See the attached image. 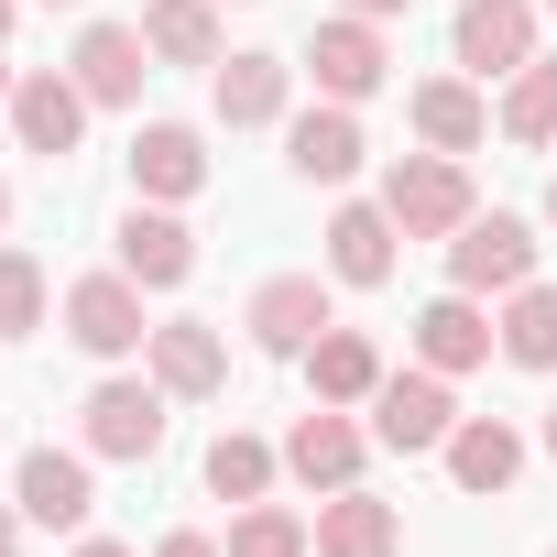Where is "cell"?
Returning <instances> with one entry per match:
<instances>
[{"instance_id": "2", "label": "cell", "mask_w": 557, "mask_h": 557, "mask_svg": "<svg viewBox=\"0 0 557 557\" xmlns=\"http://www.w3.org/2000/svg\"><path fill=\"white\" fill-rule=\"evenodd\" d=\"M164 405H175V394H164L153 372H143V383L110 372V383H88V405H77V448H88V459H153V448H164Z\"/></svg>"}, {"instance_id": "35", "label": "cell", "mask_w": 557, "mask_h": 557, "mask_svg": "<svg viewBox=\"0 0 557 557\" xmlns=\"http://www.w3.org/2000/svg\"><path fill=\"white\" fill-rule=\"evenodd\" d=\"M535 448H546V459H557V405H546V437H535Z\"/></svg>"}, {"instance_id": "23", "label": "cell", "mask_w": 557, "mask_h": 557, "mask_svg": "<svg viewBox=\"0 0 557 557\" xmlns=\"http://www.w3.org/2000/svg\"><path fill=\"white\" fill-rule=\"evenodd\" d=\"M307 383H318V405H372V394H383V350H372V329H329V339L307 350Z\"/></svg>"}, {"instance_id": "24", "label": "cell", "mask_w": 557, "mask_h": 557, "mask_svg": "<svg viewBox=\"0 0 557 557\" xmlns=\"http://www.w3.org/2000/svg\"><path fill=\"white\" fill-rule=\"evenodd\" d=\"M153 66H219V0H143Z\"/></svg>"}, {"instance_id": "5", "label": "cell", "mask_w": 557, "mask_h": 557, "mask_svg": "<svg viewBox=\"0 0 557 557\" xmlns=\"http://www.w3.org/2000/svg\"><path fill=\"white\" fill-rule=\"evenodd\" d=\"M66 339L88 361H143V339H153L143 285H132V273H77V285H66Z\"/></svg>"}, {"instance_id": "11", "label": "cell", "mask_w": 557, "mask_h": 557, "mask_svg": "<svg viewBox=\"0 0 557 557\" xmlns=\"http://www.w3.org/2000/svg\"><path fill=\"white\" fill-rule=\"evenodd\" d=\"M66 77L88 88V110H132V99H143V77H153L143 23H88V34H77V55H66Z\"/></svg>"}, {"instance_id": "15", "label": "cell", "mask_w": 557, "mask_h": 557, "mask_svg": "<svg viewBox=\"0 0 557 557\" xmlns=\"http://www.w3.org/2000/svg\"><path fill=\"white\" fill-rule=\"evenodd\" d=\"M459 77H513L535 66V0H459Z\"/></svg>"}, {"instance_id": "28", "label": "cell", "mask_w": 557, "mask_h": 557, "mask_svg": "<svg viewBox=\"0 0 557 557\" xmlns=\"http://www.w3.org/2000/svg\"><path fill=\"white\" fill-rule=\"evenodd\" d=\"M230 557H318V524H307L296 503H240Z\"/></svg>"}, {"instance_id": "1", "label": "cell", "mask_w": 557, "mask_h": 557, "mask_svg": "<svg viewBox=\"0 0 557 557\" xmlns=\"http://www.w3.org/2000/svg\"><path fill=\"white\" fill-rule=\"evenodd\" d=\"M383 208H394L405 240H448L481 197H470V164H459V153H394V164H383Z\"/></svg>"}, {"instance_id": "27", "label": "cell", "mask_w": 557, "mask_h": 557, "mask_svg": "<svg viewBox=\"0 0 557 557\" xmlns=\"http://www.w3.org/2000/svg\"><path fill=\"white\" fill-rule=\"evenodd\" d=\"M197 470H208V492H219V503H262V492H273V470H285V448H262V437H240V426H219Z\"/></svg>"}, {"instance_id": "7", "label": "cell", "mask_w": 557, "mask_h": 557, "mask_svg": "<svg viewBox=\"0 0 557 557\" xmlns=\"http://www.w3.org/2000/svg\"><path fill=\"white\" fill-rule=\"evenodd\" d=\"M12 503H23V524H45V535H88V513H99L88 448H23V470H12Z\"/></svg>"}, {"instance_id": "17", "label": "cell", "mask_w": 557, "mask_h": 557, "mask_svg": "<svg viewBox=\"0 0 557 557\" xmlns=\"http://www.w3.org/2000/svg\"><path fill=\"white\" fill-rule=\"evenodd\" d=\"M361 153H372V143H361V110H350V99H318V110L285 121V164H296L307 186H350Z\"/></svg>"}, {"instance_id": "30", "label": "cell", "mask_w": 557, "mask_h": 557, "mask_svg": "<svg viewBox=\"0 0 557 557\" xmlns=\"http://www.w3.org/2000/svg\"><path fill=\"white\" fill-rule=\"evenodd\" d=\"M153 557H230V546H219V535H197V524H175V535H164Z\"/></svg>"}, {"instance_id": "39", "label": "cell", "mask_w": 557, "mask_h": 557, "mask_svg": "<svg viewBox=\"0 0 557 557\" xmlns=\"http://www.w3.org/2000/svg\"><path fill=\"white\" fill-rule=\"evenodd\" d=\"M45 12H77V0H45Z\"/></svg>"}, {"instance_id": "32", "label": "cell", "mask_w": 557, "mask_h": 557, "mask_svg": "<svg viewBox=\"0 0 557 557\" xmlns=\"http://www.w3.org/2000/svg\"><path fill=\"white\" fill-rule=\"evenodd\" d=\"M339 12H361V23H394V12H405V0H339Z\"/></svg>"}, {"instance_id": "13", "label": "cell", "mask_w": 557, "mask_h": 557, "mask_svg": "<svg viewBox=\"0 0 557 557\" xmlns=\"http://www.w3.org/2000/svg\"><path fill=\"white\" fill-rule=\"evenodd\" d=\"M361 459H372V426H350V405H318V416L285 426V470H296L307 492H350Z\"/></svg>"}, {"instance_id": "41", "label": "cell", "mask_w": 557, "mask_h": 557, "mask_svg": "<svg viewBox=\"0 0 557 557\" xmlns=\"http://www.w3.org/2000/svg\"><path fill=\"white\" fill-rule=\"evenodd\" d=\"M546 557H557V546H546Z\"/></svg>"}, {"instance_id": "29", "label": "cell", "mask_w": 557, "mask_h": 557, "mask_svg": "<svg viewBox=\"0 0 557 557\" xmlns=\"http://www.w3.org/2000/svg\"><path fill=\"white\" fill-rule=\"evenodd\" d=\"M45 329V262L0 240V339H34Z\"/></svg>"}, {"instance_id": "21", "label": "cell", "mask_w": 557, "mask_h": 557, "mask_svg": "<svg viewBox=\"0 0 557 557\" xmlns=\"http://www.w3.org/2000/svg\"><path fill=\"white\" fill-rule=\"evenodd\" d=\"M405 121H416L426 153H481V143H492V99H481V77H426V88L405 99Z\"/></svg>"}, {"instance_id": "22", "label": "cell", "mask_w": 557, "mask_h": 557, "mask_svg": "<svg viewBox=\"0 0 557 557\" xmlns=\"http://www.w3.org/2000/svg\"><path fill=\"white\" fill-rule=\"evenodd\" d=\"M318 557H405V513L350 481V492L318 503Z\"/></svg>"}, {"instance_id": "3", "label": "cell", "mask_w": 557, "mask_h": 557, "mask_svg": "<svg viewBox=\"0 0 557 557\" xmlns=\"http://www.w3.org/2000/svg\"><path fill=\"white\" fill-rule=\"evenodd\" d=\"M448 285H459V296H513V285H535V230H524L513 208H470V219L448 230Z\"/></svg>"}, {"instance_id": "8", "label": "cell", "mask_w": 557, "mask_h": 557, "mask_svg": "<svg viewBox=\"0 0 557 557\" xmlns=\"http://www.w3.org/2000/svg\"><path fill=\"white\" fill-rule=\"evenodd\" d=\"M448 426H459V394H448V372H383V394H372V437L383 448H448Z\"/></svg>"}, {"instance_id": "25", "label": "cell", "mask_w": 557, "mask_h": 557, "mask_svg": "<svg viewBox=\"0 0 557 557\" xmlns=\"http://www.w3.org/2000/svg\"><path fill=\"white\" fill-rule=\"evenodd\" d=\"M503 143H524V153H546L557 143V55H535V66H513L503 77Z\"/></svg>"}, {"instance_id": "40", "label": "cell", "mask_w": 557, "mask_h": 557, "mask_svg": "<svg viewBox=\"0 0 557 557\" xmlns=\"http://www.w3.org/2000/svg\"><path fill=\"white\" fill-rule=\"evenodd\" d=\"M546 12H557V0H546Z\"/></svg>"}, {"instance_id": "16", "label": "cell", "mask_w": 557, "mask_h": 557, "mask_svg": "<svg viewBox=\"0 0 557 557\" xmlns=\"http://www.w3.org/2000/svg\"><path fill=\"white\" fill-rule=\"evenodd\" d=\"M121 273H132L143 296H164V285H186V273H197V230H186L175 208H153V197H132V208H121Z\"/></svg>"}, {"instance_id": "18", "label": "cell", "mask_w": 557, "mask_h": 557, "mask_svg": "<svg viewBox=\"0 0 557 557\" xmlns=\"http://www.w3.org/2000/svg\"><path fill=\"white\" fill-rule=\"evenodd\" d=\"M197 186H208V143H197V121H143V132H132V197L186 208Z\"/></svg>"}, {"instance_id": "9", "label": "cell", "mask_w": 557, "mask_h": 557, "mask_svg": "<svg viewBox=\"0 0 557 557\" xmlns=\"http://www.w3.org/2000/svg\"><path fill=\"white\" fill-rule=\"evenodd\" d=\"M143 372H153L175 405H208V394H230V339H219L208 318H164V329L143 339Z\"/></svg>"}, {"instance_id": "20", "label": "cell", "mask_w": 557, "mask_h": 557, "mask_svg": "<svg viewBox=\"0 0 557 557\" xmlns=\"http://www.w3.org/2000/svg\"><path fill=\"white\" fill-rule=\"evenodd\" d=\"M394 208L383 197H350V208H329V285H394Z\"/></svg>"}, {"instance_id": "31", "label": "cell", "mask_w": 557, "mask_h": 557, "mask_svg": "<svg viewBox=\"0 0 557 557\" xmlns=\"http://www.w3.org/2000/svg\"><path fill=\"white\" fill-rule=\"evenodd\" d=\"M0 557H23V503H0Z\"/></svg>"}, {"instance_id": "19", "label": "cell", "mask_w": 557, "mask_h": 557, "mask_svg": "<svg viewBox=\"0 0 557 557\" xmlns=\"http://www.w3.org/2000/svg\"><path fill=\"white\" fill-rule=\"evenodd\" d=\"M285 99H296V66L285 55H219V77H208V110L230 121V132H273V121H285Z\"/></svg>"}, {"instance_id": "37", "label": "cell", "mask_w": 557, "mask_h": 557, "mask_svg": "<svg viewBox=\"0 0 557 557\" xmlns=\"http://www.w3.org/2000/svg\"><path fill=\"white\" fill-rule=\"evenodd\" d=\"M546 230H557V175H546Z\"/></svg>"}, {"instance_id": "36", "label": "cell", "mask_w": 557, "mask_h": 557, "mask_svg": "<svg viewBox=\"0 0 557 557\" xmlns=\"http://www.w3.org/2000/svg\"><path fill=\"white\" fill-rule=\"evenodd\" d=\"M0 121H12V66H0Z\"/></svg>"}, {"instance_id": "26", "label": "cell", "mask_w": 557, "mask_h": 557, "mask_svg": "<svg viewBox=\"0 0 557 557\" xmlns=\"http://www.w3.org/2000/svg\"><path fill=\"white\" fill-rule=\"evenodd\" d=\"M492 329H503V361L513 372H557V285H513Z\"/></svg>"}, {"instance_id": "6", "label": "cell", "mask_w": 557, "mask_h": 557, "mask_svg": "<svg viewBox=\"0 0 557 557\" xmlns=\"http://www.w3.org/2000/svg\"><path fill=\"white\" fill-rule=\"evenodd\" d=\"M12 143L45 153V164H66V153L88 143V88H77L66 66H23V77H12Z\"/></svg>"}, {"instance_id": "12", "label": "cell", "mask_w": 557, "mask_h": 557, "mask_svg": "<svg viewBox=\"0 0 557 557\" xmlns=\"http://www.w3.org/2000/svg\"><path fill=\"white\" fill-rule=\"evenodd\" d=\"M492 350H503V329H492V307H481V296H459V285H448V296H426V307H416V361H426V372H448V383H459V372H481Z\"/></svg>"}, {"instance_id": "10", "label": "cell", "mask_w": 557, "mask_h": 557, "mask_svg": "<svg viewBox=\"0 0 557 557\" xmlns=\"http://www.w3.org/2000/svg\"><path fill=\"white\" fill-rule=\"evenodd\" d=\"M307 66H318V99H350V110L394 77L383 23H361V12H329V23H318V45H307Z\"/></svg>"}, {"instance_id": "33", "label": "cell", "mask_w": 557, "mask_h": 557, "mask_svg": "<svg viewBox=\"0 0 557 557\" xmlns=\"http://www.w3.org/2000/svg\"><path fill=\"white\" fill-rule=\"evenodd\" d=\"M77 557H132V546L121 535H77Z\"/></svg>"}, {"instance_id": "4", "label": "cell", "mask_w": 557, "mask_h": 557, "mask_svg": "<svg viewBox=\"0 0 557 557\" xmlns=\"http://www.w3.org/2000/svg\"><path fill=\"white\" fill-rule=\"evenodd\" d=\"M240 329H251V350H273V361H307V350L339 329V307H329L318 273H262L251 307H240Z\"/></svg>"}, {"instance_id": "34", "label": "cell", "mask_w": 557, "mask_h": 557, "mask_svg": "<svg viewBox=\"0 0 557 557\" xmlns=\"http://www.w3.org/2000/svg\"><path fill=\"white\" fill-rule=\"evenodd\" d=\"M12 23H23V0H0V45H12Z\"/></svg>"}, {"instance_id": "38", "label": "cell", "mask_w": 557, "mask_h": 557, "mask_svg": "<svg viewBox=\"0 0 557 557\" xmlns=\"http://www.w3.org/2000/svg\"><path fill=\"white\" fill-rule=\"evenodd\" d=\"M0 230H12V186H0Z\"/></svg>"}, {"instance_id": "14", "label": "cell", "mask_w": 557, "mask_h": 557, "mask_svg": "<svg viewBox=\"0 0 557 557\" xmlns=\"http://www.w3.org/2000/svg\"><path fill=\"white\" fill-rule=\"evenodd\" d=\"M437 459H448V481H459L470 503H503V492L524 481V459H535V448H524V426H503V416H459Z\"/></svg>"}]
</instances>
